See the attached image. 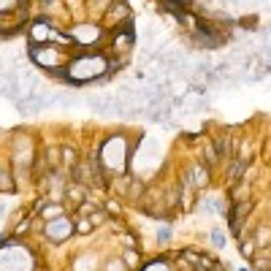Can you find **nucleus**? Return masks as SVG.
Returning a JSON list of instances; mask_svg holds the SVG:
<instances>
[{
	"label": "nucleus",
	"mask_w": 271,
	"mask_h": 271,
	"mask_svg": "<svg viewBox=\"0 0 271 271\" xmlns=\"http://www.w3.org/2000/svg\"><path fill=\"white\" fill-rule=\"evenodd\" d=\"M212 239H214V242L220 244V247H223V244H225V236L220 233V230H214V233H212Z\"/></svg>",
	"instance_id": "f257e3e1"
}]
</instances>
